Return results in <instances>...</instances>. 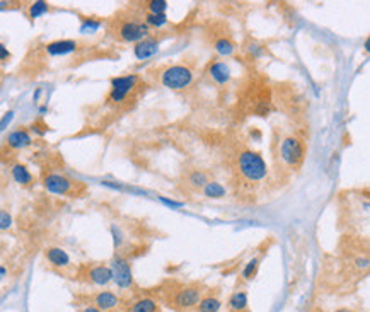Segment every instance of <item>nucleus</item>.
I'll list each match as a JSON object with an SVG mask.
<instances>
[{
    "label": "nucleus",
    "mask_w": 370,
    "mask_h": 312,
    "mask_svg": "<svg viewBox=\"0 0 370 312\" xmlns=\"http://www.w3.org/2000/svg\"><path fill=\"white\" fill-rule=\"evenodd\" d=\"M109 269H111L113 283H116L118 288L130 290L133 287L135 280H133L132 264H130V261H128L125 256H121V255L113 256V260L109 263Z\"/></svg>",
    "instance_id": "20e7f679"
},
{
    "label": "nucleus",
    "mask_w": 370,
    "mask_h": 312,
    "mask_svg": "<svg viewBox=\"0 0 370 312\" xmlns=\"http://www.w3.org/2000/svg\"><path fill=\"white\" fill-rule=\"evenodd\" d=\"M168 15L165 14H149L145 15V24L149 28H162V26L168 24Z\"/></svg>",
    "instance_id": "b1692460"
},
{
    "label": "nucleus",
    "mask_w": 370,
    "mask_h": 312,
    "mask_svg": "<svg viewBox=\"0 0 370 312\" xmlns=\"http://www.w3.org/2000/svg\"><path fill=\"white\" fill-rule=\"evenodd\" d=\"M99 28H101V21L94 19V17H85V19H82V24H80V31L85 34L96 33Z\"/></svg>",
    "instance_id": "bb28decb"
},
{
    "label": "nucleus",
    "mask_w": 370,
    "mask_h": 312,
    "mask_svg": "<svg viewBox=\"0 0 370 312\" xmlns=\"http://www.w3.org/2000/svg\"><path fill=\"white\" fill-rule=\"evenodd\" d=\"M10 5V2H0V10H4V9H7Z\"/></svg>",
    "instance_id": "58836bf2"
},
{
    "label": "nucleus",
    "mask_w": 370,
    "mask_h": 312,
    "mask_svg": "<svg viewBox=\"0 0 370 312\" xmlns=\"http://www.w3.org/2000/svg\"><path fill=\"white\" fill-rule=\"evenodd\" d=\"M7 266H4V264H0V282H4L5 278H7Z\"/></svg>",
    "instance_id": "c9c22d12"
},
{
    "label": "nucleus",
    "mask_w": 370,
    "mask_h": 312,
    "mask_svg": "<svg viewBox=\"0 0 370 312\" xmlns=\"http://www.w3.org/2000/svg\"><path fill=\"white\" fill-rule=\"evenodd\" d=\"M258 268H260V258H253V260H249L246 263V266L243 269V278L244 280H253L256 277V273H258Z\"/></svg>",
    "instance_id": "393cba45"
},
{
    "label": "nucleus",
    "mask_w": 370,
    "mask_h": 312,
    "mask_svg": "<svg viewBox=\"0 0 370 312\" xmlns=\"http://www.w3.org/2000/svg\"><path fill=\"white\" fill-rule=\"evenodd\" d=\"M150 33V28L142 21H123L118 28V38L125 43H138L145 40Z\"/></svg>",
    "instance_id": "423d86ee"
},
{
    "label": "nucleus",
    "mask_w": 370,
    "mask_h": 312,
    "mask_svg": "<svg viewBox=\"0 0 370 312\" xmlns=\"http://www.w3.org/2000/svg\"><path fill=\"white\" fill-rule=\"evenodd\" d=\"M10 58V51L7 50V46L4 43H0V62H5Z\"/></svg>",
    "instance_id": "72a5a7b5"
},
{
    "label": "nucleus",
    "mask_w": 370,
    "mask_h": 312,
    "mask_svg": "<svg viewBox=\"0 0 370 312\" xmlns=\"http://www.w3.org/2000/svg\"><path fill=\"white\" fill-rule=\"evenodd\" d=\"M159 302L152 297H142L133 302L130 312H159Z\"/></svg>",
    "instance_id": "aec40b11"
},
{
    "label": "nucleus",
    "mask_w": 370,
    "mask_h": 312,
    "mask_svg": "<svg viewBox=\"0 0 370 312\" xmlns=\"http://www.w3.org/2000/svg\"><path fill=\"white\" fill-rule=\"evenodd\" d=\"M111 234H113V242H115V247L116 249H120L123 241H125V237H123V232L120 230V227L116 225H111Z\"/></svg>",
    "instance_id": "c85d7f7f"
},
{
    "label": "nucleus",
    "mask_w": 370,
    "mask_h": 312,
    "mask_svg": "<svg viewBox=\"0 0 370 312\" xmlns=\"http://www.w3.org/2000/svg\"><path fill=\"white\" fill-rule=\"evenodd\" d=\"M10 174H12L14 181L19 183L21 186H29V184L34 181L33 174L29 172V169L26 167L24 164H14V166L10 167Z\"/></svg>",
    "instance_id": "f3484780"
},
{
    "label": "nucleus",
    "mask_w": 370,
    "mask_h": 312,
    "mask_svg": "<svg viewBox=\"0 0 370 312\" xmlns=\"http://www.w3.org/2000/svg\"><path fill=\"white\" fill-rule=\"evenodd\" d=\"M208 181H210V179H208V174L200 171V169H196V171H191L190 176H188V183H190L191 186L196 188V189H203V186H205Z\"/></svg>",
    "instance_id": "4be33fe9"
},
{
    "label": "nucleus",
    "mask_w": 370,
    "mask_h": 312,
    "mask_svg": "<svg viewBox=\"0 0 370 312\" xmlns=\"http://www.w3.org/2000/svg\"><path fill=\"white\" fill-rule=\"evenodd\" d=\"M229 310L230 312H244L248 310L249 300H248V292L246 290H237L229 297Z\"/></svg>",
    "instance_id": "dca6fc26"
},
{
    "label": "nucleus",
    "mask_w": 370,
    "mask_h": 312,
    "mask_svg": "<svg viewBox=\"0 0 370 312\" xmlns=\"http://www.w3.org/2000/svg\"><path fill=\"white\" fill-rule=\"evenodd\" d=\"M335 312H355L353 309H348V307H341V309H336Z\"/></svg>",
    "instance_id": "4c0bfd02"
},
{
    "label": "nucleus",
    "mask_w": 370,
    "mask_h": 312,
    "mask_svg": "<svg viewBox=\"0 0 370 312\" xmlns=\"http://www.w3.org/2000/svg\"><path fill=\"white\" fill-rule=\"evenodd\" d=\"M159 46H160V41L157 38L147 36L145 40L135 43V46H133V55H135L137 60H147V58H152L154 55H157Z\"/></svg>",
    "instance_id": "9b49d317"
},
{
    "label": "nucleus",
    "mask_w": 370,
    "mask_h": 312,
    "mask_svg": "<svg viewBox=\"0 0 370 312\" xmlns=\"http://www.w3.org/2000/svg\"><path fill=\"white\" fill-rule=\"evenodd\" d=\"M80 312H101L98 307H94V305H89V307H84Z\"/></svg>",
    "instance_id": "e433bc0d"
},
{
    "label": "nucleus",
    "mask_w": 370,
    "mask_h": 312,
    "mask_svg": "<svg viewBox=\"0 0 370 312\" xmlns=\"http://www.w3.org/2000/svg\"><path fill=\"white\" fill-rule=\"evenodd\" d=\"M79 41L75 40H57L45 45V51L50 56H67L79 50Z\"/></svg>",
    "instance_id": "1a4fd4ad"
},
{
    "label": "nucleus",
    "mask_w": 370,
    "mask_h": 312,
    "mask_svg": "<svg viewBox=\"0 0 370 312\" xmlns=\"http://www.w3.org/2000/svg\"><path fill=\"white\" fill-rule=\"evenodd\" d=\"M87 278L90 283L98 285V287H106V285L113 282L111 269L108 264H94L87 271Z\"/></svg>",
    "instance_id": "ddd939ff"
},
{
    "label": "nucleus",
    "mask_w": 370,
    "mask_h": 312,
    "mask_svg": "<svg viewBox=\"0 0 370 312\" xmlns=\"http://www.w3.org/2000/svg\"><path fill=\"white\" fill-rule=\"evenodd\" d=\"M7 145L14 150L26 149V147L33 145V136L28 130H14L7 135Z\"/></svg>",
    "instance_id": "4468645a"
},
{
    "label": "nucleus",
    "mask_w": 370,
    "mask_h": 312,
    "mask_svg": "<svg viewBox=\"0 0 370 312\" xmlns=\"http://www.w3.org/2000/svg\"><path fill=\"white\" fill-rule=\"evenodd\" d=\"M149 14H165V10L169 7V2L165 0H150L145 4Z\"/></svg>",
    "instance_id": "a878e982"
},
{
    "label": "nucleus",
    "mask_w": 370,
    "mask_h": 312,
    "mask_svg": "<svg viewBox=\"0 0 370 312\" xmlns=\"http://www.w3.org/2000/svg\"><path fill=\"white\" fill-rule=\"evenodd\" d=\"M31 130H33L34 133H38V135H45V133H46V130H41V125H40V123H34L33 126H31Z\"/></svg>",
    "instance_id": "f704fd0d"
},
{
    "label": "nucleus",
    "mask_w": 370,
    "mask_h": 312,
    "mask_svg": "<svg viewBox=\"0 0 370 312\" xmlns=\"http://www.w3.org/2000/svg\"><path fill=\"white\" fill-rule=\"evenodd\" d=\"M12 120H14V111H7V113L2 116V120H0V131L7 128Z\"/></svg>",
    "instance_id": "c756f323"
},
{
    "label": "nucleus",
    "mask_w": 370,
    "mask_h": 312,
    "mask_svg": "<svg viewBox=\"0 0 370 312\" xmlns=\"http://www.w3.org/2000/svg\"><path fill=\"white\" fill-rule=\"evenodd\" d=\"M201 297H203L201 288L196 287V285H190V287H184V288H181L179 292H176L173 304L176 309L188 310V309L196 307L198 302L201 300Z\"/></svg>",
    "instance_id": "0eeeda50"
},
{
    "label": "nucleus",
    "mask_w": 370,
    "mask_h": 312,
    "mask_svg": "<svg viewBox=\"0 0 370 312\" xmlns=\"http://www.w3.org/2000/svg\"><path fill=\"white\" fill-rule=\"evenodd\" d=\"M159 200H160V202H162L164 205L171 207V208H181V207H184L183 202H176V200H169V198H165V197H159Z\"/></svg>",
    "instance_id": "7c9ffc66"
},
{
    "label": "nucleus",
    "mask_w": 370,
    "mask_h": 312,
    "mask_svg": "<svg viewBox=\"0 0 370 312\" xmlns=\"http://www.w3.org/2000/svg\"><path fill=\"white\" fill-rule=\"evenodd\" d=\"M222 309V300L217 297V295H207V297H201V300L196 305L198 312H220Z\"/></svg>",
    "instance_id": "a211bd4d"
},
{
    "label": "nucleus",
    "mask_w": 370,
    "mask_h": 312,
    "mask_svg": "<svg viewBox=\"0 0 370 312\" xmlns=\"http://www.w3.org/2000/svg\"><path fill=\"white\" fill-rule=\"evenodd\" d=\"M48 10H50V4L43 2V0H38V2H33L29 5L28 14L31 19H38V17H41V15H45Z\"/></svg>",
    "instance_id": "5701e85b"
},
{
    "label": "nucleus",
    "mask_w": 370,
    "mask_h": 312,
    "mask_svg": "<svg viewBox=\"0 0 370 312\" xmlns=\"http://www.w3.org/2000/svg\"><path fill=\"white\" fill-rule=\"evenodd\" d=\"M140 79L135 73H128V75L115 77L111 79V91L108 94V103L111 104H121L125 103L128 96L135 91Z\"/></svg>",
    "instance_id": "7ed1b4c3"
},
{
    "label": "nucleus",
    "mask_w": 370,
    "mask_h": 312,
    "mask_svg": "<svg viewBox=\"0 0 370 312\" xmlns=\"http://www.w3.org/2000/svg\"><path fill=\"white\" fill-rule=\"evenodd\" d=\"M304 155H305V145L302 140H299L297 136H287V139H283L280 145V157L283 162L295 167L304 161Z\"/></svg>",
    "instance_id": "39448f33"
},
{
    "label": "nucleus",
    "mask_w": 370,
    "mask_h": 312,
    "mask_svg": "<svg viewBox=\"0 0 370 312\" xmlns=\"http://www.w3.org/2000/svg\"><path fill=\"white\" fill-rule=\"evenodd\" d=\"M249 53H251V55H253L254 58H260L263 53H265V48H263V46L258 45V43H253V45L249 46Z\"/></svg>",
    "instance_id": "2f4dec72"
},
{
    "label": "nucleus",
    "mask_w": 370,
    "mask_h": 312,
    "mask_svg": "<svg viewBox=\"0 0 370 312\" xmlns=\"http://www.w3.org/2000/svg\"><path fill=\"white\" fill-rule=\"evenodd\" d=\"M355 266L358 269H367L368 268V258L367 256H358L355 260Z\"/></svg>",
    "instance_id": "473e14b6"
},
{
    "label": "nucleus",
    "mask_w": 370,
    "mask_h": 312,
    "mask_svg": "<svg viewBox=\"0 0 370 312\" xmlns=\"http://www.w3.org/2000/svg\"><path fill=\"white\" fill-rule=\"evenodd\" d=\"M203 194L210 200H222L227 194V189H225L224 184L217 183V181H208L205 186H203Z\"/></svg>",
    "instance_id": "6ab92c4d"
},
{
    "label": "nucleus",
    "mask_w": 370,
    "mask_h": 312,
    "mask_svg": "<svg viewBox=\"0 0 370 312\" xmlns=\"http://www.w3.org/2000/svg\"><path fill=\"white\" fill-rule=\"evenodd\" d=\"M208 77L212 79L217 86H225V84L230 82L232 79V72H230V67L225 62H212L207 68Z\"/></svg>",
    "instance_id": "9d476101"
},
{
    "label": "nucleus",
    "mask_w": 370,
    "mask_h": 312,
    "mask_svg": "<svg viewBox=\"0 0 370 312\" xmlns=\"http://www.w3.org/2000/svg\"><path fill=\"white\" fill-rule=\"evenodd\" d=\"M213 50L222 56H230L235 51V43L229 36H220V38L213 41Z\"/></svg>",
    "instance_id": "412c9836"
},
{
    "label": "nucleus",
    "mask_w": 370,
    "mask_h": 312,
    "mask_svg": "<svg viewBox=\"0 0 370 312\" xmlns=\"http://www.w3.org/2000/svg\"><path fill=\"white\" fill-rule=\"evenodd\" d=\"M73 181L68 179L63 174L58 172H48L45 178H43V186L48 193L51 194H70L73 189Z\"/></svg>",
    "instance_id": "6e6552de"
},
{
    "label": "nucleus",
    "mask_w": 370,
    "mask_h": 312,
    "mask_svg": "<svg viewBox=\"0 0 370 312\" xmlns=\"http://www.w3.org/2000/svg\"><path fill=\"white\" fill-rule=\"evenodd\" d=\"M45 256H46L48 263L55 268L70 266V256H68L67 251L62 249V247H48V249L45 251Z\"/></svg>",
    "instance_id": "2eb2a0df"
},
{
    "label": "nucleus",
    "mask_w": 370,
    "mask_h": 312,
    "mask_svg": "<svg viewBox=\"0 0 370 312\" xmlns=\"http://www.w3.org/2000/svg\"><path fill=\"white\" fill-rule=\"evenodd\" d=\"M12 227V215L7 210L0 208V230H7Z\"/></svg>",
    "instance_id": "cd10ccee"
},
{
    "label": "nucleus",
    "mask_w": 370,
    "mask_h": 312,
    "mask_svg": "<svg viewBox=\"0 0 370 312\" xmlns=\"http://www.w3.org/2000/svg\"><path fill=\"white\" fill-rule=\"evenodd\" d=\"M237 166H239V172L243 174L244 179H248L251 183L263 181L268 174V166L265 159L253 150L240 152L237 157Z\"/></svg>",
    "instance_id": "f257e3e1"
},
{
    "label": "nucleus",
    "mask_w": 370,
    "mask_h": 312,
    "mask_svg": "<svg viewBox=\"0 0 370 312\" xmlns=\"http://www.w3.org/2000/svg\"><path fill=\"white\" fill-rule=\"evenodd\" d=\"M193 81H195V73L183 63L169 65L160 72V84L168 89H173V91H184L191 86Z\"/></svg>",
    "instance_id": "f03ea898"
},
{
    "label": "nucleus",
    "mask_w": 370,
    "mask_h": 312,
    "mask_svg": "<svg viewBox=\"0 0 370 312\" xmlns=\"http://www.w3.org/2000/svg\"><path fill=\"white\" fill-rule=\"evenodd\" d=\"M121 300L120 297L111 292V290H103V292H98L94 295V307H98L101 312H109L120 307Z\"/></svg>",
    "instance_id": "f8f14e48"
}]
</instances>
